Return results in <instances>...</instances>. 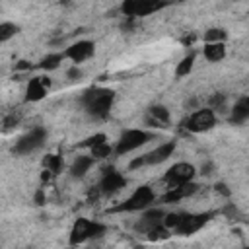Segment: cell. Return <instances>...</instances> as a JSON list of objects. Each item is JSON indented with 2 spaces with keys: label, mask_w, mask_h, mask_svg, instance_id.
<instances>
[{
  "label": "cell",
  "mask_w": 249,
  "mask_h": 249,
  "mask_svg": "<svg viewBox=\"0 0 249 249\" xmlns=\"http://www.w3.org/2000/svg\"><path fill=\"white\" fill-rule=\"evenodd\" d=\"M163 210L161 208H150V210H146L144 214H142V218H140V222L134 226L138 231H142V233H148L150 230H154V228H158V226H161V222H163Z\"/></svg>",
  "instance_id": "14"
},
{
  "label": "cell",
  "mask_w": 249,
  "mask_h": 249,
  "mask_svg": "<svg viewBox=\"0 0 249 249\" xmlns=\"http://www.w3.org/2000/svg\"><path fill=\"white\" fill-rule=\"evenodd\" d=\"M224 101H226V95H224V93H216V95L212 97V101H210V103H212L210 109H218V107H222Z\"/></svg>",
  "instance_id": "28"
},
{
  "label": "cell",
  "mask_w": 249,
  "mask_h": 249,
  "mask_svg": "<svg viewBox=\"0 0 249 249\" xmlns=\"http://www.w3.org/2000/svg\"><path fill=\"white\" fill-rule=\"evenodd\" d=\"M193 64H195V53H189L187 56H183V58L177 62L175 76H177V78H185V76L193 70Z\"/></svg>",
  "instance_id": "21"
},
{
  "label": "cell",
  "mask_w": 249,
  "mask_h": 249,
  "mask_svg": "<svg viewBox=\"0 0 249 249\" xmlns=\"http://www.w3.org/2000/svg\"><path fill=\"white\" fill-rule=\"evenodd\" d=\"M202 56L210 62H220L226 56V47L224 43H206L202 49Z\"/></svg>",
  "instance_id": "18"
},
{
  "label": "cell",
  "mask_w": 249,
  "mask_h": 249,
  "mask_svg": "<svg viewBox=\"0 0 249 249\" xmlns=\"http://www.w3.org/2000/svg\"><path fill=\"white\" fill-rule=\"evenodd\" d=\"M150 119H154L160 126H167L171 115H169V109H167V107H163V105H154V107L150 109Z\"/></svg>",
  "instance_id": "20"
},
{
  "label": "cell",
  "mask_w": 249,
  "mask_h": 249,
  "mask_svg": "<svg viewBox=\"0 0 249 249\" xmlns=\"http://www.w3.org/2000/svg\"><path fill=\"white\" fill-rule=\"evenodd\" d=\"M171 4V0H123L121 12L126 18H142Z\"/></svg>",
  "instance_id": "6"
},
{
  "label": "cell",
  "mask_w": 249,
  "mask_h": 249,
  "mask_svg": "<svg viewBox=\"0 0 249 249\" xmlns=\"http://www.w3.org/2000/svg\"><path fill=\"white\" fill-rule=\"evenodd\" d=\"M214 216V212H200V214H191V212H183L177 218V224L171 231H175L177 235H193L195 231H198L204 224L210 222V218Z\"/></svg>",
  "instance_id": "7"
},
{
  "label": "cell",
  "mask_w": 249,
  "mask_h": 249,
  "mask_svg": "<svg viewBox=\"0 0 249 249\" xmlns=\"http://www.w3.org/2000/svg\"><path fill=\"white\" fill-rule=\"evenodd\" d=\"M105 140H107V136H105L103 132H97V134H93V136L86 138V140L82 142V146H86V148H91V146H95V144H99V142H105Z\"/></svg>",
  "instance_id": "26"
},
{
  "label": "cell",
  "mask_w": 249,
  "mask_h": 249,
  "mask_svg": "<svg viewBox=\"0 0 249 249\" xmlns=\"http://www.w3.org/2000/svg\"><path fill=\"white\" fill-rule=\"evenodd\" d=\"M148 140H152V132H146V130H142V128H128V130H124V132L119 136V140H117L113 152H115L117 156H124V154H128V152H132V150L144 146Z\"/></svg>",
  "instance_id": "4"
},
{
  "label": "cell",
  "mask_w": 249,
  "mask_h": 249,
  "mask_svg": "<svg viewBox=\"0 0 249 249\" xmlns=\"http://www.w3.org/2000/svg\"><path fill=\"white\" fill-rule=\"evenodd\" d=\"M93 53H95V45H93V41L84 39V41H78V43L70 45V47L64 51V58H70L72 62L80 64V62H84V60L91 58Z\"/></svg>",
  "instance_id": "12"
},
{
  "label": "cell",
  "mask_w": 249,
  "mask_h": 249,
  "mask_svg": "<svg viewBox=\"0 0 249 249\" xmlns=\"http://www.w3.org/2000/svg\"><path fill=\"white\" fill-rule=\"evenodd\" d=\"M115 101V91L109 88H89L82 95V105L93 119H107Z\"/></svg>",
  "instance_id": "1"
},
{
  "label": "cell",
  "mask_w": 249,
  "mask_h": 249,
  "mask_svg": "<svg viewBox=\"0 0 249 249\" xmlns=\"http://www.w3.org/2000/svg\"><path fill=\"white\" fill-rule=\"evenodd\" d=\"M156 200V193L150 185H142L138 187L124 202L117 204L115 208H111V212H138V210H146L154 204Z\"/></svg>",
  "instance_id": "2"
},
{
  "label": "cell",
  "mask_w": 249,
  "mask_h": 249,
  "mask_svg": "<svg viewBox=\"0 0 249 249\" xmlns=\"http://www.w3.org/2000/svg\"><path fill=\"white\" fill-rule=\"evenodd\" d=\"M216 124V115H214V109H196L193 111L185 121H183V126L189 130V132H206L210 130L212 126Z\"/></svg>",
  "instance_id": "9"
},
{
  "label": "cell",
  "mask_w": 249,
  "mask_h": 249,
  "mask_svg": "<svg viewBox=\"0 0 249 249\" xmlns=\"http://www.w3.org/2000/svg\"><path fill=\"white\" fill-rule=\"evenodd\" d=\"M247 119H249V97L243 95V97H239L237 103L233 105L231 115H230V123H233V124H243Z\"/></svg>",
  "instance_id": "16"
},
{
  "label": "cell",
  "mask_w": 249,
  "mask_h": 249,
  "mask_svg": "<svg viewBox=\"0 0 249 249\" xmlns=\"http://www.w3.org/2000/svg\"><path fill=\"white\" fill-rule=\"evenodd\" d=\"M35 202H37L39 206H43V204H45V193H43V189H39V191L35 193Z\"/></svg>",
  "instance_id": "31"
},
{
  "label": "cell",
  "mask_w": 249,
  "mask_h": 249,
  "mask_svg": "<svg viewBox=\"0 0 249 249\" xmlns=\"http://www.w3.org/2000/svg\"><path fill=\"white\" fill-rule=\"evenodd\" d=\"M126 177L121 173V171H117L115 167H107L105 171H103V175H101V181H99V191L103 193V195H115V193H119L121 189H124L126 187Z\"/></svg>",
  "instance_id": "11"
},
{
  "label": "cell",
  "mask_w": 249,
  "mask_h": 249,
  "mask_svg": "<svg viewBox=\"0 0 249 249\" xmlns=\"http://www.w3.org/2000/svg\"><path fill=\"white\" fill-rule=\"evenodd\" d=\"M113 154V146L105 140V142H99V144H95V146H91L89 148V156L93 158V160H105V158H109Z\"/></svg>",
  "instance_id": "22"
},
{
  "label": "cell",
  "mask_w": 249,
  "mask_h": 249,
  "mask_svg": "<svg viewBox=\"0 0 249 249\" xmlns=\"http://www.w3.org/2000/svg\"><path fill=\"white\" fill-rule=\"evenodd\" d=\"M31 68V64L27 62V60H19L18 64H16V70H29Z\"/></svg>",
  "instance_id": "32"
},
{
  "label": "cell",
  "mask_w": 249,
  "mask_h": 249,
  "mask_svg": "<svg viewBox=\"0 0 249 249\" xmlns=\"http://www.w3.org/2000/svg\"><path fill=\"white\" fill-rule=\"evenodd\" d=\"M196 189H198V187H196L193 181L183 183V185H177V187H169V191L163 195V202H165V204L177 202V200H181V198H185V196L195 195V193H196Z\"/></svg>",
  "instance_id": "15"
},
{
  "label": "cell",
  "mask_w": 249,
  "mask_h": 249,
  "mask_svg": "<svg viewBox=\"0 0 249 249\" xmlns=\"http://www.w3.org/2000/svg\"><path fill=\"white\" fill-rule=\"evenodd\" d=\"M45 140H47V130H45L43 126H35V128H31L29 132H25V134L16 142V146H14L12 152L18 154V156L31 154V152L39 150V148L45 144Z\"/></svg>",
  "instance_id": "8"
},
{
  "label": "cell",
  "mask_w": 249,
  "mask_h": 249,
  "mask_svg": "<svg viewBox=\"0 0 249 249\" xmlns=\"http://www.w3.org/2000/svg\"><path fill=\"white\" fill-rule=\"evenodd\" d=\"M195 179V167L187 161H179V163H173L165 175H163V181L167 183V187H177V185H183V183H189Z\"/></svg>",
  "instance_id": "10"
},
{
  "label": "cell",
  "mask_w": 249,
  "mask_h": 249,
  "mask_svg": "<svg viewBox=\"0 0 249 249\" xmlns=\"http://www.w3.org/2000/svg\"><path fill=\"white\" fill-rule=\"evenodd\" d=\"M226 37H228V33L224 29H220V27H212V29H208L204 33V41L206 43H224Z\"/></svg>",
  "instance_id": "25"
},
{
  "label": "cell",
  "mask_w": 249,
  "mask_h": 249,
  "mask_svg": "<svg viewBox=\"0 0 249 249\" xmlns=\"http://www.w3.org/2000/svg\"><path fill=\"white\" fill-rule=\"evenodd\" d=\"M0 45H2V43H0Z\"/></svg>",
  "instance_id": "34"
},
{
  "label": "cell",
  "mask_w": 249,
  "mask_h": 249,
  "mask_svg": "<svg viewBox=\"0 0 249 249\" xmlns=\"http://www.w3.org/2000/svg\"><path fill=\"white\" fill-rule=\"evenodd\" d=\"M91 165H93V158L91 156H76V160L70 165V175L80 179L89 171Z\"/></svg>",
  "instance_id": "17"
},
{
  "label": "cell",
  "mask_w": 249,
  "mask_h": 249,
  "mask_svg": "<svg viewBox=\"0 0 249 249\" xmlns=\"http://www.w3.org/2000/svg\"><path fill=\"white\" fill-rule=\"evenodd\" d=\"M62 60H64V53H51V54H47V56L39 62V66H41L43 70H56Z\"/></svg>",
  "instance_id": "23"
},
{
  "label": "cell",
  "mask_w": 249,
  "mask_h": 249,
  "mask_svg": "<svg viewBox=\"0 0 249 249\" xmlns=\"http://www.w3.org/2000/svg\"><path fill=\"white\" fill-rule=\"evenodd\" d=\"M43 167L49 169L53 175H56V173L62 171V167H64V160H62L60 154H49V156H45V160H43Z\"/></svg>",
  "instance_id": "19"
},
{
  "label": "cell",
  "mask_w": 249,
  "mask_h": 249,
  "mask_svg": "<svg viewBox=\"0 0 249 249\" xmlns=\"http://www.w3.org/2000/svg\"><path fill=\"white\" fill-rule=\"evenodd\" d=\"M212 169H214V165H212V163L202 165V173H204V175H210V173H212Z\"/></svg>",
  "instance_id": "33"
},
{
  "label": "cell",
  "mask_w": 249,
  "mask_h": 249,
  "mask_svg": "<svg viewBox=\"0 0 249 249\" xmlns=\"http://www.w3.org/2000/svg\"><path fill=\"white\" fill-rule=\"evenodd\" d=\"M51 86V80L49 78H43V76H37V78H31L27 88H25V101H41L45 95H47V89Z\"/></svg>",
  "instance_id": "13"
},
{
  "label": "cell",
  "mask_w": 249,
  "mask_h": 249,
  "mask_svg": "<svg viewBox=\"0 0 249 249\" xmlns=\"http://www.w3.org/2000/svg\"><path fill=\"white\" fill-rule=\"evenodd\" d=\"M66 76H68L70 80H80V78H82V70H80L78 66H72V68H68Z\"/></svg>",
  "instance_id": "29"
},
{
  "label": "cell",
  "mask_w": 249,
  "mask_h": 249,
  "mask_svg": "<svg viewBox=\"0 0 249 249\" xmlns=\"http://www.w3.org/2000/svg\"><path fill=\"white\" fill-rule=\"evenodd\" d=\"M18 123H19V115H10V117H6V121H4V128L6 130H10V128H14V126H18Z\"/></svg>",
  "instance_id": "27"
},
{
  "label": "cell",
  "mask_w": 249,
  "mask_h": 249,
  "mask_svg": "<svg viewBox=\"0 0 249 249\" xmlns=\"http://www.w3.org/2000/svg\"><path fill=\"white\" fill-rule=\"evenodd\" d=\"M18 31H19V27H18L16 23H12V21H2V23H0V43L12 39Z\"/></svg>",
  "instance_id": "24"
},
{
  "label": "cell",
  "mask_w": 249,
  "mask_h": 249,
  "mask_svg": "<svg viewBox=\"0 0 249 249\" xmlns=\"http://www.w3.org/2000/svg\"><path fill=\"white\" fill-rule=\"evenodd\" d=\"M107 231V228L101 222H93L88 218H78L70 230V243L72 245H80L86 243L88 239H95L101 237Z\"/></svg>",
  "instance_id": "3"
},
{
  "label": "cell",
  "mask_w": 249,
  "mask_h": 249,
  "mask_svg": "<svg viewBox=\"0 0 249 249\" xmlns=\"http://www.w3.org/2000/svg\"><path fill=\"white\" fill-rule=\"evenodd\" d=\"M216 193H220V195H224V196H230V195H231V191L228 189L226 183H216Z\"/></svg>",
  "instance_id": "30"
},
{
  "label": "cell",
  "mask_w": 249,
  "mask_h": 249,
  "mask_svg": "<svg viewBox=\"0 0 249 249\" xmlns=\"http://www.w3.org/2000/svg\"><path fill=\"white\" fill-rule=\"evenodd\" d=\"M175 148H177L175 140L163 142V144H160L158 148L150 150L148 154H144V156H138V158H134V160H132V161L128 163V167H130V169H138V167H142V165H158V163H163L165 160H169V158L173 156Z\"/></svg>",
  "instance_id": "5"
}]
</instances>
